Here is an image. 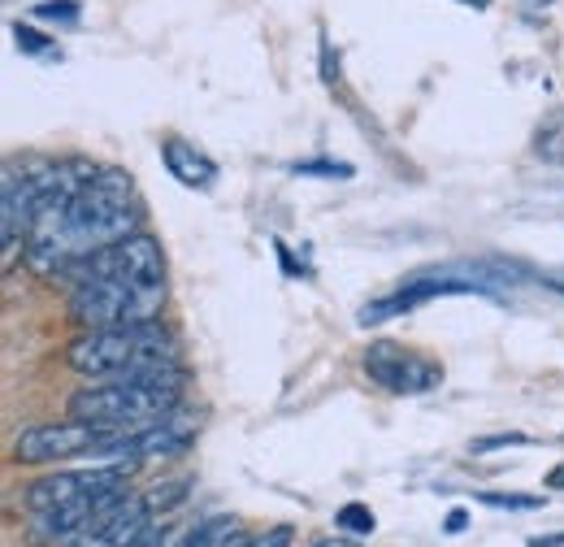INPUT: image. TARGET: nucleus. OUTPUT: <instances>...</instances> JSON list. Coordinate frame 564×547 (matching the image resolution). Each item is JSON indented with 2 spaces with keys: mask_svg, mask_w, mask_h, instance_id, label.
Instances as JSON below:
<instances>
[{
  "mask_svg": "<svg viewBox=\"0 0 564 547\" xmlns=\"http://www.w3.org/2000/svg\"><path fill=\"white\" fill-rule=\"evenodd\" d=\"M140 196L131 174L122 170H96V179L74 196L66 208L44 213L31 226L26 239V270L35 278H62L78 261H87L91 253L127 239L140 230Z\"/></svg>",
  "mask_w": 564,
  "mask_h": 547,
  "instance_id": "f257e3e1",
  "label": "nucleus"
},
{
  "mask_svg": "<svg viewBox=\"0 0 564 547\" xmlns=\"http://www.w3.org/2000/svg\"><path fill=\"white\" fill-rule=\"evenodd\" d=\"M187 369H152V374H127V378H91L70 400V417L91 421L109 435H140L161 417L183 405Z\"/></svg>",
  "mask_w": 564,
  "mask_h": 547,
  "instance_id": "f03ea898",
  "label": "nucleus"
},
{
  "mask_svg": "<svg viewBox=\"0 0 564 547\" xmlns=\"http://www.w3.org/2000/svg\"><path fill=\"white\" fill-rule=\"evenodd\" d=\"M66 365L83 378H127L152 369H178V343L161 322L83 331L66 347Z\"/></svg>",
  "mask_w": 564,
  "mask_h": 547,
  "instance_id": "7ed1b4c3",
  "label": "nucleus"
},
{
  "mask_svg": "<svg viewBox=\"0 0 564 547\" xmlns=\"http://www.w3.org/2000/svg\"><path fill=\"white\" fill-rule=\"evenodd\" d=\"M70 318L83 331H113V326H143L156 322L165 309V282L148 278H105L70 287Z\"/></svg>",
  "mask_w": 564,
  "mask_h": 547,
  "instance_id": "20e7f679",
  "label": "nucleus"
},
{
  "mask_svg": "<svg viewBox=\"0 0 564 547\" xmlns=\"http://www.w3.org/2000/svg\"><path fill=\"white\" fill-rule=\"evenodd\" d=\"M105 278H148V282H165V257H161V244L152 235H127L100 253H91L87 261H78L74 270H66L57 282L78 287V282H105Z\"/></svg>",
  "mask_w": 564,
  "mask_h": 547,
  "instance_id": "39448f33",
  "label": "nucleus"
},
{
  "mask_svg": "<svg viewBox=\"0 0 564 547\" xmlns=\"http://www.w3.org/2000/svg\"><path fill=\"white\" fill-rule=\"evenodd\" d=\"M118 435L91 426V421H44V426H31L18 435L13 443V461L18 465H57V461H78V457H91L96 448L113 443Z\"/></svg>",
  "mask_w": 564,
  "mask_h": 547,
  "instance_id": "423d86ee",
  "label": "nucleus"
},
{
  "mask_svg": "<svg viewBox=\"0 0 564 547\" xmlns=\"http://www.w3.org/2000/svg\"><path fill=\"white\" fill-rule=\"evenodd\" d=\"M360 365H365V374H369L382 392H391V396H425V392H434V387L443 383V365H438V361H430L422 352H413V347L391 343V340L369 343Z\"/></svg>",
  "mask_w": 564,
  "mask_h": 547,
  "instance_id": "0eeeda50",
  "label": "nucleus"
},
{
  "mask_svg": "<svg viewBox=\"0 0 564 547\" xmlns=\"http://www.w3.org/2000/svg\"><path fill=\"white\" fill-rule=\"evenodd\" d=\"M174 500H183L178 482L156 486V491H148V495H127L113 513H105L96 526H87V530H83L78 539H70L66 547H131L143 530L156 522V513H165V504H174Z\"/></svg>",
  "mask_w": 564,
  "mask_h": 547,
  "instance_id": "6e6552de",
  "label": "nucleus"
},
{
  "mask_svg": "<svg viewBox=\"0 0 564 547\" xmlns=\"http://www.w3.org/2000/svg\"><path fill=\"white\" fill-rule=\"evenodd\" d=\"M131 495V482L127 486H109V491H91V495H78L70 504H57L48 513H31V539L44 547L53 544H70L78 539L87 526H96L105 513H113L122 500Z\"/></svg>",
  "mask_w": 564,
  "mask_h": 547,
  "instance_id": "1a4fd4ad",
  "label": "nucleus"
},
{
  "mask_svg": "<svg viewBox=\"0 0 564 547\" xmlns=\"http://www.w3.org/2000/svg\"><path fill=\"white\" fill-rule=\"evenodd\" d=\"M131 470H118V465H87V470H62V474H48V479L31 482L22 491V504L26 513H48L57 504H70L78 495H91V491H109V486H127Z\"/></svg>",
  "mask_w": 564,
  "mask_h": 547,
  "instance_id": "9d476101",
  "label": "nucleus"
},
{
  "mask_svg": "<svg viewBox=\"0 0 564 547\" xmlns=\"http://www.w3.org/2000/svg\"><path fill=\"white\" fill-rule=\"evenodd\" d=\"M491 296V282H465V278H409L395 296H382V300H369L365 309H360V326H378V322H387V318H400V313H409V309H417L425 300H434V296Z\"/></svg>",
  "mask_w": 564,
  "mask_h": 547,
  "instance_id": "9b49d317",
  "label": "nucleus"
},
{
  "mask_svg": "<svg viewBox=\"0 0 564 547\" xmlns=\"http://www.w3.org/2000/svg\"><path fill=\"white\" fill-rule=\"evenodd\" d=\"M161 161H165L170 179H178L187 192H209L217 183V161L209 152H200L196 143H187V139H165L161 143Z\"/></svg>",
  "mask_w": 564,
  "mask_h": 547,
  "instance_id": "f8f14e48",
  "label": "nucleus"
},
{
  "mask_svg": "<svg viewBox=\"0 0 564 547\" xmlns=\"http://www.w3.org/2000/svg\"><path fill=\"white\" fill-rule=\"evenodd\" d=\"M243 539H248V535H243V526H239L235 517H209V522H200L196 530H187L178 547H239Z\"/></svg>",
  "mask_w": 564,
  "mask_h": 547,
  "instance_id": "ddd939ff",
  "label": "nucleus"
},
{
  "mask_svg": "<svg viewBox=\"0 0 564 547\" xmlns=\"http://www.w3.org/2000/svg\"><path fill=\"white\" fill-rule=\"evenodd\" d=\"M534 157L547 165H564V109H552L534 131Z\"/></svg>",
  "mask_w": 564,
  "mask_h": 547,
  "instance_id": "4468645a",
  "label": "nucleus"
},
{
  "mask_svg": "<svg viewBox=\"0 0 564 547\" xmlns=\"http://www.w3.org/2000/svg\"><path fill=\"white\" fill-rule=\"evenodd\" d=\"M35 18H44V22H66V26H74V22L83 18V4H78V0H44V4H35Z\"/></svg>",
  "mask_w": 564,
  "mask_h": 547,
  "instance_id": "2eb2a0df",
  "label": "nucleus"
},
{
  "mask_svg": "<svg viewBox=\"0 0 564 547\" xmlns=\"http://www.w3.org/2000/svg\"><path fill=\"white\" fill-rule=\"evenodd\" d=\"M335 526H344V530H352V535H373V513H369L365 504H344V508L335 513Z\"/></svg>",
  "mask_w": 564,
  "mask_h": 547,
  "instance_id": "dca6fc26",
  "label": "nucleus"
},
{
  "mask_svg": "<svg viewBox=\"0 0 564 547\" xmlns=\"http://www.w3.org/2000/svg\"><path fill=\"white\" fill-rule=\"evenodd\" d=\"M13 40H18V49L31 53V57H53V53H57L40 31H31V26H22V22H13Z\"/></svg>",
  "mask_w": 564,
  "mask_h": 547,
  "instance_id": "f3484780",
  "label": "nucleus"
},
{
  "mask_svg": "<svg viewBox=\"0 0 564 547\" xmlns=\"http://www.w3.org/2000/svg\"><path fill=\"white\" fill-rule=\"evenodd\" d=\"M295 174H322V179H352V165L344 161H295Z\"/></svg>",
  "mask_w": 564,
  "mask_h": 547,
  "instance_id": "a211bd4d",
  "label": "nucleus"
},
{
  "mask_svg": "<svg viewBox=\"0 0 564 547\" xmlns=\"http://www.w3.org/2000/svg\"><path fill=\"white\" fill-rule=\"evenodd\" d=\"M491 508H543V495H503V491H482L478 495Z\"/></svg>",
  "mask_w": 564,
  "mask_h": 547,
  "instance_id": "6ab92c4d",
  "label": "nucleus"
},
{
  "mask_svg": "<svg viewBox=\"0 0 564 547\" xmlns=\"http://www.w3.org/2000/svg\"><path fill=\"white\" fill-rule=\"evenodd\" d=\"M291 544H295V530L291 526H274L261 539H252V547H291Z\"/></svg>",
  "mask_w": 564,
  "mask_h": 547,
  "instance_id": "aec40b11",
  "label": "nucleus"
},
{
  "mask_svg": "<svg viewBox=\"0 0 564 547\" xmlns=\"http://www.w3.org/2000/svg\"><path fill=\"white\" fill-rule=\"evenodd\" d=\"M165 544H170V526L152 522V526H148V530H143V535L131 547H165Z\"/></svg>",
  "mask_w": 564,
  "mask_h": 547,
  "instance_id": "412c9836",
  "label": "nucleus"
},
{
  "mask_svg": "<svg viewBox=\"0 0 564 547\" xmlns=\"http://www.w3.org/2000/svg\"><path fill=\"white\" fill-rule=\"evenodd\" d=\"M460 530H465V513H452L447 517V535H460Z\"/></svg>",
  "mask_w": 564,
  "mask_h": 547,
  "instance_id": "4be33fe9",
  "label": "nucleus"
},
{
  "mask_svg": "<svg viewBox=\"0 0 564 547\" xmlns=\"http://www.w3.org/2000/svg\"><path fill=\"white\" fill-rule=\"evenodd\" d=\"M547 486H552V491H564V465H556V470L547 474Z\"/></svg>",
  "mask_w": 564,
  "mask_h": 547,
  "instance_id": "5701e85b",
  "label": "nucleus"
},
{
  "mask_svg": "<svg viewBox=\"0 0 564 547\" xmlns=\"http://www.w3.org/2000/svg\"><path fill=\"white\" fill-rule=\"evenodd\" d=\"M530 547H564V535L561 539H530Z\"/></svg>",
  "mask_w": 564,
  "mask_h": 547,
  "instance_id": "b1692460",
  "label": "nucleus"
},
{
  "mask_svg": "<svg viewBox=\"0 0 564 547\" xmlns=\"http://www.w3.org/2000/svg\"><path fill=\"white\" fill-rule=\"evenodd\" d=\"M456 4H469V9H487L491 0H456Z\"/></svg>",
  "mask_w": 564,
  "mask_h": 547,
  "instance_id": "393cba45",
  "label": "nucleus"
},
{
  "mask_svg": "<svg viewBox=\"0 0 564 547\" xmlns=\"http://www.w3.org/2000/svg\"><path fill=\"white\" fill-rule=\"evenodd\" d=\"M313 547H352V544H344V539H326V544H313Z\"/></svg>",
  "mask_w": 564,
  "mask_h": 547,
  "instance_id": "a878e982",
  "label": "nucleus"
},
{
  "mask_svg": "<svg viewBox=\"0 0 564 547\" xmlns=\"http://www.w3.org/2000/svg\"><path fill=\"white\" fill-rule=\"evenodd\" d=\"M543 282H547V278H543ZM547 287H552V291H561V296H564V282H547Z\"/></svg>",
  "mask_w": 564,
  "mask_h": 547,
  "instance_id": "bb28decb",
  "label": "nucleus"
}]
</instances>
